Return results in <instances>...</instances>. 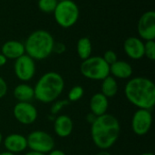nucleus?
<instances>
[{"label":"nucleus","mask_w":155,"mask_h":155,"mask_svg":"<svg viewBox=\"0 0 155 155\" xmlns=\"http://www.w3.org/2000/svg\"><path fill=\"white\" fill-rule=\"evenodd\" d=\"M94 155H111V153H110L109 152L105 151V150H102L101 152L97 153L96 154H94Z\"/></svg>","instance_id":"32"},{"label":"nucleus","mask_w":155,"mask_h":155,"mask_svg":"<svg viewBox=\"0 0 155 155\" xmlns=\"http://www.w3.org/2000/svg\"><path fill=\"white\" fill-rule=\"evenodd\" d=\"M144 56L149 60H155V42L154 40L144 42Z\"/></svg>","instance_id":"23"},{"label":"nucleus","mask_w":155,"mask_h":155,"mask_svg":"<svg viewBox=\"0 0 155 155\" xmlns=\"http://www.w3.org/2000/svg\"><path fill=\"white\" fill-rule=\"evenodd\" d=\"M1 54H3L6 59L15 60L25 54L24 43L17 40L6 41L1 47Z\"/></svg>","instance_id":"15"},{"label":"nucleus","mask_w":155,"mask_h":155,"mask_svg":"<svg viewBox=\"0 0 155 155\" xmlns=\"http://www.w3.org/2000/svg\"><path fill=\"white\" fill-rule=\"evenodd\" d=\"M124 51L133 60H140L144 56V42L136 36H130L124 42Z\"/></svg>","instance_id":"12"},{"label":"nucleus","mask_w":155,"mask_h":155,"mask_svg":"<svg viewBox=\"0 0 155 155\" xmlns=\"http://www.w3.org/2000/svg\"><path fill=\"white\" fill-rule=\"evenodd\" d=\"M96 117H97V116H95L94 114H92V113L90 112V113L86 115V121H87V123H89L90 124H92L95 121Z\"/></svg>","instance_id":"28"},{"label":"nucleus","mask_w":155,"mask_h":155,"mask_svg":"<svg viewBox=\"0 0 155 155\" xmlns=\"http://www.w3.org/2000/svg\"><path fill=\"white\" fill-rule=\"evenodd\" d=\"M137 32L142 40L155 39V12L149 10L143 13L137 24Z\"/></svg>","instance_id":"11"},{"label":"nucleus","mask_w":155,"mask_h":155,"mask_svg":"<svg viewBox=\"0 0 155 155\" xmlns=\"http://www.w3.org/2000/svg\"><path fill=\"white\" fill-rule=\"evenodd\" d=\"M4 146L5 151L13 153H19L27 149L26 137L20 134H11L7 135L4 140Z\"/></svg>","instance_id":"13"},{"label":"nucleus","mask_w":155,"mask_h":155,"mask_svg":"<svg viewBox=\"0 0 155 155\" xmlns=\"http://www.w3.org/2000/svg\"><path fill=\"white\" fill-rule=\"evenodd\" d=\"M74 129V123L70 116L61 114L54 121V131L58 137L66 138L71 135Z\"/></svg>","instance_id":"14"},{"label":"nucleus","mask_w":155,"mask_h":155,"mask_svg":"<svg viewBox=\"0 0 155 155\" xmlns=\"http://www.w3.org/2000/svg\"><path fill=\"white\" fill-rule=\"evenodd\" d=\"M89 107L92 114H94L95 116H101L107 113L109 107L108 98L102 93H96L91 97Z\"/></svg>","instance_id":"16"},{"label":"nucleus","mask_w":155,"mask_h":155,"mask_svg":"<svg viewBox=\"0 0 155 155\" xmlns=\"http://www.w3.org/2000/svg\"><path fill=\"white\" fill-rule=\"evenodd\" d=\"M53 14L58 25L64 28H69L78 21L80 11L78 5L73 0H65L57 3Z\"/></svg>","instance_id":"6"},{"label":"nucleus","mask_w":155,"mask_h":155,"mask_svg":"<svg viewBox=\"0 0 155 155\" xmlns=\"http://www.w3.org/2000/svg\"><path fill=\"white\" fill-rule=\"evenodd\" d=\"M46 155H66L64 153V152L58 150V149H53L52 151H50Z\"/></svg>","instance_id":"29"},{"label":"nucleus","mask_w":155,"mask_h":155,"mask_svg":"<svg viewBox=\"0 0 155 155\" xmlns=\"http://www.w3.org/2000/svg\"><path fill=\"white\" fill-rule=\"evenodd\" d=\"M121 126L118 119L110 114H104L97 116L91 124V137L95 144L101 150L107 151L117 142L120 136Z\"/></svg>","instance_id":"1"},{"label":"nucleus","mask_w":155,"mask_h":155,"mask_svg":"<svg viewBox=\"0 0 155 155\" xmlns=\"http://www.w3.org/2000/svg\"><path fill=\"white\" fill-rule=\"evenodd\" d=\"M102 57L104 58V60L109 65L113 64L114 63H115V62L118 60L116 53H115L114 51H113V50H107V51L104 54V55H103Z\"/></svg>","instance_id":"25"},{"label":"nucleus","mask_w":155,"mask_h":155,"mask_svg":"<svg viewBox=\"0 0 155 155\" xmlns=\"http://www.w3.org/2000/svg\"><path fill=\"white\" fill-rule=\"evenodd\" d=\"M14 97L18 102H31L35 99L34 87L27 84H20L16 85L13 92Z\"/></svg>","instance_id":"18"},{"label":"nucleus","mask_w":155,"mask_h":155,"mask_svg":"<svg viewBox=\"0 0 155 155\" xmlns=\"http://www.w3.org/2000/svg\"><path fill=\"white\" fill-rule=\"evenodd\" d=\"M54 43V36L48 31H34L28 35L24 44L25 54L35 61L45 60L53 53Z\"/></svg>","instance_id":"4"},{"label":"nucleus","mask_w":155,"mask_h":155,"mask_svg":"<svg viewBox=\"0 0 155 155\" xmlns=\"http://www.w3.org/2000/svg\"><path fill=\"white\" fill-rule=\"evenodd\" d=\"M58 2H60V1H65V0H57Z\"/></svg>","instance_id":"36"},{"label":"nucleus","mask_w":155,"mask_h":155,"mask_svg":"<svg viewBox=\"0 0 155 155\" xmlns=\"http://www.w3.org/2000/svg\"><path fill=\"white\" fill-rule=\"evenodd\" d=\"M64 89V80L56 72L44 74L36 82L34 92L35 99L43 104H51L57 100Z\"/></svg>","instance_id":"3"},{"label":"nucleus","mask_w":155,"mask_h":155,"mask_svg":"<svg viewBox=\"0 0 155 155\" xmlns=\"http://www.w3.org/2000/svg\"><path fill=\"white\" fill-rule=\"evenodd\" d=\"M13 115L19 124L30 125L36 121L38 112L30 102H18L13 108Z\"/></svg>","instance_id":"10"},{"label":"nucleus","mask_w":155,"mask_h":155,"mask_svg":"<svg viewBox=\"0 0 155 155\" xmlns=\"http://www.w3.org/2000/svg\"><path fill=\"white\" fill-rule=\"evenodd\" d=\"M92 49H93V47H92V42H91L90 38L84 36V37H81L77 41L76 52H77L79 58L82 59L83 61L91 56Z\"/></svg>","instance_id":"20"},{"label":"nucleus","mask_w":155,"mask_h":155,"mask_svg":"<svg viewBox=\"0 0 155 155\" xmlns=\"http://www.w3.org/2000/svg\"><path fill=\"white\" fill-rule=\"evenodd\" d=\"M0 155H15V153H10V152H8V151H5V152L0 153Z\"/></svg>","instance_id":"33"},{"label":"nucleus","mask_w":155,"mask_h":155,"mask_svg":"<svg viewBox=\"0 0 155 155\" xmlns=\"http://www.w3.org/2000/svg\"><path fill=\"white\" fill-rule=\"evenodd\" d=\"M82 75L94 81H103L110 75V65L102 56H90L80 65Z\"/></svg>","instance_id":"5"},{"label":"nucleus","mask_w":155,"mask_h":155,"mask_svg":"<svg viewBox=\"0 0 155 155\" xmlns=\"http://www.w3.org/2000/svg\"><path fill=\"white\" fill-rule=\"evenodd\" d=\"M25 155H46V154H44V153H38V152H35V151H30V152L26 153Z\"/></svg>","instance_id":"31"},{"label":"nucleus","mask_w":155,"mask_h":155,"mask_svg":"<svg viewBox=\"0 0 155 155\" xmlns=\"http://www.w3.org/2000/svg\"><path fill=\"white\" fill-rule=\"evenodd\" d=\"M65 50H66V46L64 43H61V42L54 43V48H53V53H55L57 54H62L65 52Z\"/></svg>","instance_id":"26"},{"label":"nucleus","mask_w":155,"mask_h":155,"mask_svg":"<svg viewBox=\"0 0 155 155\" xmlns=\"http://www.w3.org/2000/svg\"><path fill=\"white\" fill-rule=\"evenodd\" d=\"M35 61L26 54L15 60L14 72L17 79L22 82L30 81L35 74Z\"/></svg>","instance_id":"8"},{"label":"nucleus","mask_w":155,"mask_h":155,"mask_svg":"<svg viewBox=\"0 0 155 155\" xmlns=\"http://www.w3.org/2000/svg\"><path fill=\"white\" fill-rule=\"evenodd\" d=\"M140 155H154L153 153H142Z\"/></svg>","instance_id":"35"},{"label":"nucleus","mask_w":155,"mask_h":155,"mask_svg":"<svg viewBox=\"0 0 155 155\" xmlns=\"http://www.w3.org/2000/svg\"><path fill=\"white\" fill-rule=\"evenodd\" d=\"M6 62H7L6 57H5L3 54L0 53V67H1V66H4V65L6 64Z\"/></svg>","instance_id":"30"},{"label":"nucleus","mask_w":155,"mask_h":155,"mask_svg":"<svg viewBox=\"0 0 155 155\" xmlns=\"http://www.w3.org/2000/svg\"><path fill=\"white\" fill-rule=\"evenodd\" d=\"M153 125V114L151 110L138 109L132 118V130L138 136L146 135Z\"/></svg>","instance_id":"9"},{"label":"nucleus","mask_w":155,"mask_h":155,"mask_svg":"<svg viewBox=\"0 0 155 155\" xmlns=\"http://www.w3.org/2000/svg\"><path fill=\"white\" fill-rule=\"evenodd\" d=\"M27 148L31 151L38 152L44 154L48 153L54 148V140L47 132L36 130L31 132L26 137Z\"/></svg>","instance_id":"7"},{"label":"nucleus","mask_w":155,"mask_h":155,"mask_svg":"<svg viewBox=\"0 0 155 155\" xmlns=\"http://www.w3.org/2000/svg\"><path fill=\"white\" fill-rule=\"evenodd\" d=\"M117 92H118V83L114 77H113L112 75H108L102 81L101 93L108 99L115 96Z\"/></svg>","instance_id":"19"},{"label":"nucleus","mask_w":155,"mask_h":155,"mask_svg":"<svg viewBox=\"0 0 155 155\" xmlns=\"http://www.w3.org/2000/svg\"><path fill=\"white\" fill-rule=\"evenodd\" d=\"M70 102L68 100H59V101H56L54 102L52 106H51V114L52 115H54V114H57L61 110H63L65 106L69 105Z\"/></svg>","instance_id":"24"},{"label":"nucleus","mask_w":155,"mask_h":155,"mask_svg":"<svg viewBox=\"0 0 155 155\" xmlns=\"http://www.w3.org/2000/svg\"><path fill=\"white\" fill-rule=\"evenodd\" d=\"M124 95L138 109L152 110L155 104L154 83L147 77H134L126 83Z\"/></svg>","instance_id":"2"},{"label":"nucleus","mask_w":155,"mask_h":155,"mask_svg":"<svg viewBox=\"0 0 155 155\" xmlns=\"http://www.w3.org/2000/svg\"><path fill=\"white\" fill-rule=\"evenodd\" d=\"M7 89H8V87H7V84H6L5 80L0 76V99L4 98L6 95Z\"/></svg>","instance_id":"27"},{"label":"nucleus","mask_w":155,"mask_h":155,"mask_svg":"<svg viewBox=\"0 0 155 155\" xmlns=\"http://www.w3.org/2000/svg\"><path fill=\"white\" fill-rule=\"evenodd\" d=\"M110 75L118 79H129L133 75V67L126 61L117 60L110 65Z\"/></svg>","instance_id":"17"},{"label":"nucleus","mask_w":155,"mask_h":155,"mask_svg":"<svg viewBox=\"0 0 155 155\" xmlns=\"http://www.w3.org/2000/svg\"><path fill=\"white\" fill-rule=\"evenodd\" d=\"M57 3V0H38V7L45 14H52L55 9Z\"/></svg>","instance_id":"21"},{"label":"nucleus","mask_w":155,"mask_h":155,"mask_svg":"<svg viewBox=\"0 0 155 155\" xmlns=\"http://www.w3.org/2000/svg\"><path fill=\"white\" fill-rule=\"evenodd\" d=\"M84 94V90L80 85H75L72 87L68 93V101L69 102H77L79 101Z\"/></svg>","instance_id":"22"},{"label":"nucleus","mask_w":155,"mask_h":155,"mask_svg":"<svg viewBox=\"0 0 155 155\" xmlns=\"http://www.w3.org/2000/svg\"><path fill=\"white\" fill-rule=\"evenodd\" d=\"M2 143H3V135H2V134L0 133V145H1Z\"/></svg>","instance_id":"34"}]
</instances>
